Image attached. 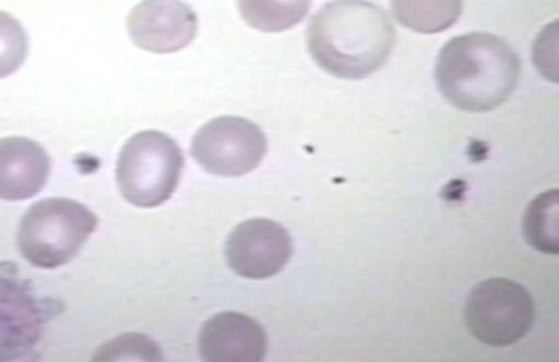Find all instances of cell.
Returning a JSON list of instances; mask_svg holds the SVG:
<instances>
[{
  "mask_svg": "<svg viewBox=\"0 0 559 362\" xmlns=\"http://www.w3.org/2000/svg\"><path fill=\"white\" fill-rule=\"evenodd\" d=\"M94 360H163L158 347L140 335H124L104 346Z\"/></svg>",
  "mask_w": 559,
  "mask_h": 362,
  "instance_id": "9a60e30c",
  "label": "cell"
},
{
  "mask_svg": "<svg viewBox=\"0 0 559 362\" xmlns=\"http://www.w3.org/2000/svg\"><path fill=\"white\" fill-rule=\"evenodd\" d=\"M292 256L288 231L267 218L241 222L226 242L227 265L243 279H271L287 266Z\"/></svg>",
  "mask_w": 559,
  "mask_h": 362,
  "instance_id": "52a82bcc",
  "label": "cell"
},
{
  "mask_svg": "<svg viewBox=\"0 0 559 362\" xmlns=\"http://www.w3.org/2000/svg\"><path fill=\"white\" fill-rule=\"evenodd\" d=\"M518 53L502 38L471 33L451 39L439 52L436 82L452 106L488 112L508 101L521 79Z\"/></svg>",
  "mask_w": 559,
  "mask_h": 362,
  "instance_id": "7a4b0ae2",
  "label": "cell"
},
{
  "mask_svg": "<svg viewBox=\"0 0 559 362\" xmlns=\"http://www.w3.org/2000/svg\"><path fill=\"white\" fill-rule=\"evenodd\" d=\"M267 152L262 129L248 119H212L194 135L191 155L212 176L236 178L257 170Z\"/></svg>",
  "mask_w": 559,
  "mask_h": 362,
  "instance_id": "8992f818",
  "label": "cell"
},
{
  "mask_svg": "<svg viewBox=\"0 0 559 362\" xmlns=\"http://www.w3.org/2000/svg\"><path fill=\"white\" fill-rule=\"evenodd\" d=\"M183 153L166 133L144 131L129 138L117 162V183L132 205H163L177 191L183 171Z\"/></svg>",
  "mask_w": 559,
  "mask_h": 362,
  "instance_id": "277c9868",
  "label": "cell"
},
{
  "mask_svg": "<svg viewBox=\"0 0 559 362\" xmlns=\"http://www.w3.org/2000/svg\"><path fill=\"white\" fill-rule=\"evenodd\" d=\"M51 160L39 143L27 137L0 138V201H27L41 192Z\"/></svg>",
  "mask_w": 559,
  "mask_h": 362,
  "instance_id": "30bf717a",
  "label": "cell"
},
{
  "mask_svg": "<svg viewBox=\"0 0 559 362\" xmlns=\"http://www.w3.org/2000/svg\"><path fill=\"white\" fill-rule=\"evenodd\" d=\"M28 37L17 19L0 12V79L12 76L26 62Z\"/></svg>",
  "mask_w": 559,
  "mask_h": 362,
  "instance_id": "5bb4252c",
  "label": "cell"
},
{
  "mask_svg": "<svg viewBox=\"0 0 559 362\" xmlns=\"http://www.w3.org/2000/svg\"><path fill=\"white\" fill-rule=\"evenodd\" d=\"M199 351L209 362H259L266 357L267 337L251 316L223 312L203 325Z\"/></svg>",
  "mask_w": 559,
  "mask_h": 362,
  "instance_id": "9c48e42d",
  "label": "cell"
},
{
  "mask_svg": "<svg viewBox=\"0 0 559 362\" xmlns=\"http://www.w3.org/2000/svg\"><path fill=\"white\" fill-rule=\"evenodd\" d=\"M97 226L96 215L82 203L52 197L28 208L20 221L17 246L32 265L58 269L79 254Z\"/></svg>",
  "mask_w": 559,
  "mask_h": 362,
  "instance_id": "3957f363",
  "label": "cell"
},
{
  "mask_svg": "<svg viewBox=\"0 0 559 362\" xmlns=\"http://www.w3.org/2000/svg\"><path fill=\"white\" fill-rule=\"evenodd\" d=\"M313 61L334 77L359 81L388 62L396 44L389 14L367 0H333L318 10L307 29Z\"/></svg>",
  "mask_w": 559,
  "mask_h": 362,
  "instance_id": "6da1fadb",
  "label": "cell"
},
{
  "mask_svg": "<svg viewBox=\"0 0 559 362\" xmlns=\"http://www.w3.org/2000/svg\"><path fill=\"white\" fill-rule=\"evenodd\" d=\"M536 306L516 281L489 279L474 286L464 306L468 331L481 343L508 347L532 329Z\"/></svg>",
  "mask_w": 559,
  "mask_h": 362,
  "instance_id": "5b68a950",
  "label": "cell"
},
{
  "mask_svg": "<svg viewBox=\"0 0 559 362\" xmlns=\"http://www.w3.org/2000/svg\"><path fill=\"white\" fill-rule=\"evenodd\" d=\"M243 22L263 33H282L298 26L311 0H237Z\"/></svg>",
  "mask_w": 559,
  "mask_h": 362,
  "instance_id": "7c38bea8",
  "label": "cell"
},
{
  "mask_svg": "<svg viewBox=\"0 0 559 362\" xmlns=\"http://www.w3.org/2000/svg\"><path fill=\"white\" fill-rule=\"evenodd\" d=\"M128 32L143 51L174 53L193 43L198 16L182 0H143L128 16Z\"/></svg>",
  "mask_w": 559,
  "mask_h": 362,
  "instance_id": "ba28073f",
  "label": "cell"
},
{
  "mask_svg": "<svg viewBox=\"0 0 559 362\" xmlns=\"http://www.w3.org/2000/svg\"><path fill=\"white\" fill-rule=\"evenodd\" d=\"M559 196L558 191L544 192L528 205L523 218L524 240L543 254L559 251Z\"/></svg>",
  "mask_w": 559,
  "mask_h": 362,
  "instance_id": "4fadbf2b",
  "label": "cell"
},
{
  "mask_svg": "<svg viewBox=\"0 0 559 362\" xmlns=\"http://www.w3.org/2000/svg\"><path fill=\"white\" fill-rule=\"evenodd\" d=\"M463 0H392L394 19L419 34L447 32L461 17Z\"/></svg>",
  "mask_w": 559,
  "mask_h": 362,
  "instance_id": "8fae6325",
  "label": "cell"
}]
</instances>
